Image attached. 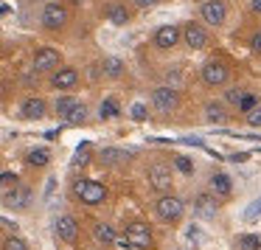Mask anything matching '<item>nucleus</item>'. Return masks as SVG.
Wrapping results in <instances>:
<instances>
[{"label": "nucleus", "instance_id": "1", "mask_svg": "<svg viewBox=\"0 0 261 250\" xmlns=\"http://www.w3.org/2000/svg\"><path fill=\"white\" fill-rule=\"evenodd\" d=\"M42 26H45L48 31H59L68 26V9L62 6V3H57V0H48L45 9H42Z\"/></svg>", "mask_w": 261, "mask_h": 250}, {"label": "nucleus", "instance_id": "2", "mask_svg": "<svg viewBox=\"0 0 261 250\" xmlns=\"http://www.w3.org/2000/svg\"><path fill=\"white\" fill-rule=\"evenodd\" d=\"M73 191H76V197H82V203H87V205H98L107 197V188L96 180H79L73 186Z\"/></svg>", "mask_w": 261, "mask_h": 250}, {"label": "nucleus", "instance_id": "3", "mask_svg": "<svg viewBox=\"0 0 261 250\" xmlns=\"http://www.w3.org/2000/svg\"><path fill=\"white\" fill-rule=\"evenodd\" d=\"M154 211L163 222H180L182 219V203L174 197V194H163V197L154 203Z\"/></svg>", "mask_w": 261, "mask_h": 250}, {"label": "nucleus", "instance_id": "4", "mask_svg": "<svg viewBox=\"0 0 261 250\" xmlns=\"http://www.w3.org/2000/svg\"><path fill=\"white\" fill-rule=\"evenodd\" d=\"M152 104L160 110V113H171V110L180 107V93H177V87L163 85V87H158V90L152 93Z\"/></svg>", "mask_w": 261, "mask_h": 250}, {"label": "nucleus", "instance_id": "5", "mask_svg": "<svg viewBox=\"0 0 261 250\" xmlns=\"http://www.w3.org/2000/svg\"><path fill=\"white\" fill-rule=\"evenodd\" d=\"M199 14L208 26H225L227 20V6L225 0H205L202 6H199Z\"/></svg>", "mask_w": 261, "mask_h": 250}, {"label": "nucleus", "instance_id": "6", "mask_svg": "<svg viewBox=\"0 0 261 250\" xmlns=\"http://www.w3.org/2000/svg\"><path fill=\"white\" fill-rule=\"evenodd\" d=\"M182 42H186V48H191V51H202V48L208 45V31H205V26L186 23L182 26Z\"/></svg>", "mask_w": 261, "mask_h": 250}, {"label": "nucleus", "instance_id": "7", "mask_svg": "<svg viewBox=\"0 0 261 250\" xmlns=\"http://www.w3.org/2000/svg\"><path fill=\"white\" fill-rule=\"evenodd\" d=\"M180 40H182L180 26H160V29L154 31V45H158L160 51H171V48H177Z\"/></svg>", "mask_w": 261, "mask_h": 250}, {"label": "nucleus", "instance_id": "8", "mask_svg": "<svg viewBox=\"0 0 261 250\" xmlns=\"http://www.w3.org/2000/svg\"><path fill=\"white\" fill-rule=\"evenodd\" d=\"M227 76H230V70L222 62H216V59H211V62L202 65V82L208 87H222L227 82Z\"/></svg>", "mask_w": 261, "mask_h": 250}, {"label": "nucleus", "instance_id": "9", "mask_svg": "<svg viewBox=\"0 0 261 250\" xmlns=\"http://www.w3.org/2000/svg\"><path fill=\"white\" fill-rule=\"evenodd\" d=\"M59 62H62V57H59L57 48H40V51L34 54V70L37 73H48V70H57Z\"/></svg>", "mask_w": 261, "mask_h": 250}, {"label": "nucleus", "instance_id": "10", "mask_svg": "<svg viewBox=\"0 0 261 250\" xmlns=\"http://www.w3.org/2000/svg\"><path fill=\"white\" fill-rule=\"evenodd\" d=\"M149 183L158 191H169L171 188V169L166 163H152L149 166Z\"/></svg>", "mask_w": 261, "mask_h": 250}, {"label": "nucleus", "instance_id": "11", "mask_svg": "<svg viewBox=\"0 0 261 250\" xmlns=\"http://www.w3.org/2000/svg\"><path fill=\"white\" fill-rule=\"evenodd\" d=\"M126 236L132 239V242H135V247L138 250H146V247H152V231H149L146 225H143V222H132L129 228H126Z\"/></svg>", "mask_w": 261, "mask_h": 250}, {"label": "nucleus", "instance_id": "12", "mask_svg": "<svg viewBox=\"0 0 261 250\" xmlns=\"http://www.w3.org/2000/svg\"><path fill=\"white\" fill-rule=\"evenodd\" d=\"M51 85L57 87V90H70V87L79 85V70H76V68H59V70H54Z\"/></svg>", "mask_w": 261, "mask_h": 250}, {"label": "nucleus", "instance_id": "13", "mask_svg": "<svg viewBox=\"0 0 261 250\" xmlns=\"http://www.w3.org/2000/svg\"><path fill=\"white\" fill-rule=\"evenodd\" d=\"M45 110H48V104L42 102V98H25L23 102V107H20V115L23 118H29V121H40V118H45Z\"/></svg>", "mask_w": 261, "mask_h": 250}, {"label": "nucleus", "instance_id": "14", "mask_svg": "<svg viewBox=\"0 0 261 250\" xmlns=\"http://www.w3.org/2000/svg\"><path fill=\"white\" fill-rule=\"evenodd\" d=\"M57 236L62 239V242H76V236H79V222H76L73 216H59L57 219Z\"/></svg>", "mask_w": 261, "mask_h": 250}, {"label": "nucleus", "instance_id": "15", "mask_svg": "<svg viewBox=\"0 0 261 250\" xmlns=\"http://www.w3.org/2000/svg\"><path fill=\"white\" fill-rule=\"evenodd\" d=\"M211 191H214V197H230L233 194V180L225 174V171H216V174H211Z\"/></svg>", "mask_w": 261, "mask_h": 250}, {"label": "nucleus", "instance_id": "16", "mask_svg": "<svg viewBox=\"0 0 261 250\" xmlns=\"http://www.w3.org/2000/svg\"><path fill=\"white\" fill-rule=\"evenodd\" d=\"M216 197H211V194H197L194 197V211H197L199 216H205V219H211V216H216Z\"/></svg>", "mask_w": 261, "mask_h": 250}, {"label": "nucleus", "instance_id": "17", "mask_svg": "<svg viewBox=\"0 0 261 250\" xmlns=\"http://www.w3.org/2000/svg\"><path fill=\"white\" fill-rule=\"evenodd\" d=\"M107 20L113 26H126L132 20V14H129V9H126L124 3H110L107 6Z\"/></svg>", "mask_w": 261, "mask_h": 250}, {"label": "nucleus", "instance_id": "18", "mask_svg": "<svg viewBox=\"0 0 261 250\" xmlns=\"http://www.w3.org/2000/svg\"><path fill=\"white\" fill-rule=\"evenodd\" d=\"M93 236H96L98 244H115V242H118L115 231L107 225V222H96V225H93Z\"/></svg>", "mask_w": 261, "mask_h": 250}, {"label": "nucleus", "instance_id": "19", "mask_svg": "<svg viewBox=\"0 0 261 250\" xmlns=\"http://www.w3.org/2000/svg\"><path fill=\"white\" fill-rule=\"evenodd\" d=\"M205 118H208V124H225V121H227V110H225V104L208 102V104H205Z\"/></svg>", "mask_w": 261, "mask_h": 250}, {"label": "nucleus", "instance_id": "20", "mask_svg": "<svg viewBox=\"0 0 261 250\" xmlns=\"http://www.w3.org/2000/svg\"><path fill=\"white\" fill-rule=\"evenodd\" d=\"M101 68H104V73H107L110 79H118V76L124 73V62H121V59H115V57H107Z\"/></svg>", "mask_w": 261, "mask_h": 250}, {"label": "nucleus", "instance_id": "21", "mask_svg": "<svg viewBox=\"0 0 261 250\" xmlns=\"http://www.w3.org/2000/svg\"><path fill=\"white\" fill-rule=\"evenodd\" d=\"M118 113H121V107H118L115 98H104V102L98 104V115H101V118H115Z\"/></svg>", "mask_w": 261, "mask_h": 250}, {"label": "nucleus", "instance_id": "22", "mask_svg": "<svg viewBox=\"0 0 261 250\" xmlns=\"http://www.w3.org/2000/svg\"><path fill=\"white\" fill-rule=\"evenodd\" d=\"M3 203H6V205H25V203H29V194L20 191V188H14V191H12V188H6Z\"/></svg>", "mask_w": 261, "mask_h": 250}, {"label": "nucleus", "instance_id": "23", "mask_svg": "<svg viewBox=\"0 0 261 250\" xmlns=\"http://www.w3.org/2000/svg\"><path fill=\"white\" fill-rule=\"evenodd\" d=\"M76 98L73 96H62V98H57V115H62V118H68L70 113H73V107H76Z\"/></svg>", "mask_w": 261, "mask_h": 250}, {"label": "nucleus", "instance_id": "24", "mask_svg": "<svg viewBox=\"0 0 261 250\" xmlns=\"http://www.w3.org/2000/svg\"><path fill=\"white\" fill-rule=\"evenodd\" d=\"M48 158H51V152H48V149H31V152L25 155V160H29L31 166H45Z\"/></svg>", "mask_w": 261, "mask_h": 250}, {"label": "nucleus", "instance_id": "25", "mask_svg": "<svg viewBox=\"0 0 261 250\" xmlns=\"http://www.w3.org/2000/svg\"><path fill=\"white\" fill-rule=\"evenodd\" d=\"M129 155L124 152V149H101V160L104 163H121V160H126Z\"/></svg>", "mask_w": 261, "mask_h": 250}, {"label": "nucleus", "instance_id": "26", "mask_svg": "<svg viewBox=\"0 0 261 250\" xmlns=\"http://www.w3.org/2000/svg\"><path fill=\"white\" fill-rule=\"evenodd\" d=\"M239 247L242 250H261V239L253 236V233H242L239 236Z\"/></svg>", "mask_w": 261, "mask_h": 250}, {"label": "nucleus", "instance_id": "27", "mask_svg": "<svg viewBox=\"0 0 261 250\" xmlns=\"http://www.w3.org/2000/svg\"><path fill=\"white\" fill-rule=\"evenodd\" d=\"M244 219H247V222H253V219H258V216H261V197H255L253 199V203H250L247 205V208H244Z\"/></svg>", "mask_w": 261, "mask_h": 250}, {"label": "nucleus", "instance_id": "28", "mask_svg": "<svg viewBox=\"0 0 261 250\" xmlns=\"http://www.w3.org/2000/svg\"><path fill=\"white\" fill-rule=\"evenodd\" d=\"M85 115H87V107H85V104H76L73 113H70L65 121H68V124H82V121H85Z\"/></svg>", "mask_w": 261, "mask_h": 250}, {"label": "nucleus", "instance_id": "29", "mask_svg": "<svg viewBox=\"0 0 261 250\" xmlns=\"http://www.w3.org/2000/svg\"><path fill=\"white\" fill-rule=\"evenodd\" d=\"M244 96H247V93H244L242 87H230V90L225 93V98H227V102H230V104H236V107H239V104L244 102Z\"/></svg>", "mask_w": 261, "mask_h": 250}, {"label": "nucleus", "instance_id": "30", "mask_svg": "<svg viewBox=\"0 0 261 250\" xmlns=\"http://www.w3.org/2000/svg\"><path fill=\"white\" fill-rule=\"evenodd\" d=\"M174 163H177V169H180L182 174H191V171H194V163L188 158H182V155H180V158H174Z\"/></svg>", "mask_w": 261, "mask_h": 250}, {"label": "nucleus", "instance_id": "31", "mask_svg": "<svg viewBox=\"0 0 261 250\" xmlns=\"http://www.w3.org/2000/svg\"><path fill=\"white\" fill-rule=\"evenodd\" d=\"M6 250H29V244L23 242V239H17V236H12V239H6V244H3Z\"/></svg>", "mask_w": 261, "mask_h": 250}, {"label": "nucleus", "instance_id": "32", "mask_svg": "<svg viewBox=\"0 0 261 250\" xmlns=\"http://www.w3.org/2000/svg\"><path fill=\"white\" fill-rule=\"evenodd\" d=\"M132 118L135 121H146V104H132Z\"/></svg>", "mask_w": 261, "mask_h": 250}, {"label": "nucleus", "instance_id": "33", "mask_svg": "<svg viewBox=\"0 0 261 250\" xmlns=\"http://www.w3.org/2000/svg\"><path fill=\"white\" fill-rule=\"evenodd\" d=\"M239 110H242V113H250V110H255V96H253V93H247V96H244V102L239 104Z\"/></svg>", "mask_w": 261, "mask_h": 250}, {"label": "nucleus", "instance_id": "34", "mask_svg": "<svg viewBox=\"0 0 261 250\" xmlns=\"http://www.w3.org/2000/svg\"><path fill=\"white\" fill-rule=\"evenodd\" d=\"M247 124L250 127H261V107H255V110L247 113Z\"/></svg>", "mask_w": 261, "mask_h": 250}, {"label": "nucleus", "instance_id": "35", "mask_svg": "<svg viewBox=\"0 0 261 250\" xmlns=\"http://www.w3.org/2000/svg\"><path fill=\"white\" fill-rule=\"evenodd\" d=\"M0 180H3V188L17 186V174H12V171H3V174H0Z\"/></svg>", "mask_w": 261, "mask_h": 250}, {"label": "nucleus", "instance_id": "36", "mask_svg": "<svg viewBox=\"0 0 261 250\" xmlns=\"http://www.w3.org/2000/svg\"><path fill=\"white\" fill-rule=\"evenodd\" d=\"M250 51H253V54H261V31H255V34L250 37Z\"/></svg>", "mask_w": 261, "mask_h": 250}, {"label": "nucleus", "instance_id": "37", "mask_svg": "<svg viewBox=\"0 0 261 250\" xmlns=\"http://www.w3.org/2000/svg\"><path fill=\"white\" fill-rule=\"evenodd\" d=\"M135 6H141V9H149V6H154V3H160V0H132Z\"/></svg>", "mask_w": 261, "mask_h": 250}, {"label": "nucleus", "instance_id": "38", "mask_svg": "<svg viewBox=\"0 0 261 250\" xmlns=\"http://www.w3.org/2000/svg\"><path fill=\"white\" fill-rule=\"evenodd\" d=\"M253 12L261 14V0H253Z\"/></svg>", "mask_w": 261, "mask_h": 250}]
</instances>
